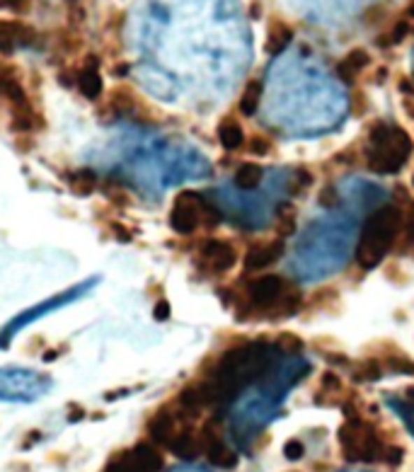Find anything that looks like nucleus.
Here are the masks:
<instances>
[{
	"instance_id": "24",
	"label": "nucleus",
	"mask_w": 414,
	"mask_h": 472,
	"mask_svg": "<svg viewBox=\"0 0 414 472\" xmlns=\"http://www.w3.org/2000/svg\"><path fill=\"white\" fill-rule=\"evenodd\" d=\"M385 366L387 369H392V371H397V373H410V376H414V361H410V359H405V356H390V359L385 361Z\"/></svg>"
},
{
	"instance_id": "29",
	"label": "nucleus",
	"mask_w": 414,
	"mask_h": 472,
	"mask_svg": "<svg viewBox=\"0 0 414 472\" xmlns=\"http://www.w3.org/2000/svg\"><path fill=\"white\" fill-rule=\"evenodd\" d=\"M250 150H252L255 155H266L271 150V143L266 136H255L252 141H250Z\"/></svg>"
},
{
	"instance_id": "2",
	"label": "nucleus",
	"mask_w": 414,
	"mask_h": 472,
	"mask_svg": "<svg viewBox=\"0 0 414 472\" xmlns=\"http://www.w3.org/2000/svg\"><path fill=\"white\" fill-rule=\"evenodd\" d=\"M412 153V138L405 129L395 124H376L369 136V148H366V160L369 167L378 175H395L402 170L407 157Z\"/></svg>"
},
{
	"instance_id": "20",
	"label": "nucleus",
	"mask_w": 414,
	"mask_h": 472,
	"mask_svg": "<svg viewBox=\"0 0 414 472\" xmlns=\"http://www.w3.org/2000/svg\"><path fill=\"white\" fill-rule=\"evenodd\" d=\"M259 182H262V167L255 165V162H245L235 172V185L240 189H255L259 187Z\"/></svg>"
},
{
	"instance_id": "8",
	"label": "nucleus",
	"mask_w": 414,
	"mask_h": 472,
	"mask_svg": "<svg viewBox=\"0 0 414 472\" xmlns=\"http://www.w3.org/2000/svg\"><path fill=\"white\" fill-rule=\"evenodd\" d=\"M291 283L279 274H264L259 279L250 281L248 286V298L255 308L259 310H274L281 301L291 293Z\"/></svg>"
},
{
	"instance_id": "34",
	"label": "nucleus",
	"mask_w": 414,
	"mask_h": 472,
	"mask_svg": "<svg viewBox=\"0 0 414 472\" xmlns=\"http://www.w3.org/2000/svg\"><path fill=\"white\" fill-rule=\"evenodd\" d=\"M412 185H414V177H412Z\"/></svg>"
},
{
	"instance_id": "31",
	"label": "nucleus",
	"mask_w": 414,
	"mask_h": 472,
	"mask_svg": "<svg viewBox=\"0 0 414 472\" xmlns=\"http://www.w3.org/2000/svg\"><path fill=\"white\" fill-rule=\"evenodd\" d=\"M339 387H342V380H339V378L334 376L332 371H327V373L322 376V390H327V392H337Z\"/></svg>"
},
{
	"instance_id": "17",
	"label": "nucleus",
	"mask_w": 414,
	"mask_h": 472,
	"mask_svg": "<svg viewBox=\"0 0 414 472\" xmlns=\"http://www.w3.org/2000/svg\"><path fill=\"white\" fill-rule=\"evenodd\" d=\"M218 141L225 150H238L240 145L245 143V131L235 119H225V122L218 126Z\"/></svg>"
},
{
	"instance_id": "32",
	"label": "nucleus",
	"mask_w": 414,
	"mask_h": 472,
	"mask_svg": "<svg viewBox=\"0 0 414 472\" xmlns=\"http://www.w3.org/2000/svg\"><path fill=\"white\" fill-rule=\"evenodd\" d=\"M153 317L155 320H167V317H170V303H167V301H158V303H155Z\"/></svg>"
},
{
	"instance_id": "11",
	"label": "nucleus",
	"mask_w": 414,
	"mask_h": 472,
	"mask_svg": "<svg viewBox=\"0 0 414 472\" xmlns=\"http://www.w3.org/2000/svg\"><path fill=\"white\" fill-rule=\"evenodd\" d=\"M36 41V31L17 20H0V54H13L15 49H27Z\"/></svg>"
},
{
	"instance_id": "9",
	"label": "nucleus",
	"mask_w": 414,
	"mask_h": 472,
	"mask_svg": "<svg viewBox=\"0 0 414 472\" xmlns=\"http://www.w3.org/2000/svg\"><path fill=\"white\" fill-rule=\"evenodd\" d=\"M199 443H201V453L206 455V460L213 468L221 470H233L238 465V455L230 445H225V441L218 434L216 422H208L199 434Z\"/></svg>"
},
{
	"instance_id": "28",
	"label": "nucleus",
	"mask_w": 414,
	"mask_h": 472,
	"mask_svg": "<svg viewBox=\"0 0 414 472\" xmlns=\"http://www.w3.org/2000/svg\"><path fill=\"white\" fill-rule=\"evenodd\" d=\"M293 228H296V218H293L291 206H286L284 213H279V233L281 235H291Z\"/></svg>"
},
{
	"instance_id": "23",
	"label": "nucleus",
	"mask_w": 414,
	"mask_h": 472,
	"mask_svg": "<svg viewBox=\"0 0 414 472\" xmlns=\"http://www.w3.org/2000/svg\"><path fill=\"white\" fill-rule=\"evenodd\" d=\"M407 31H410V24L402 20V22H397L395 27L390 29V34H385L380 39V46H392V44H400L402 39L407 36Z\"/></svg>"
},
{
	"instance_id": "21",
	"label": "nucleus",
	"mask_w": 414,
	"mask_h": 472,
	"mask_svg": "<svg viewBox=\"0 0 414 472\" xmlns=\"http://www.w3.org/2000/svg\"><path fill=\"white\" fill-rule=\"evenodd\" d=\"M259 99H262V83L259 80L248 83L243 97H240V112H243L245 117H252L257 107H259Z\"/></svg>"
},
{
	"instance_id": "6",
	"label": "nucleus",
	"mask_w": 414,
	"mask_h": 472,
	"mask_svg": "<svg viewBox=\"0 0 414 472\" xmlns=\"http://www.w3.org/2000/svg\"><path fill=\"white\" fill-rule=\"evenodd\" d=\"M204 218H208V223H216L218 216L208 201L197 192H182L177 194L175 203L170 211V225L175 233L180 235H192L199 225L204 223Z\"/></svg>"
},
{
	"instance_id": "10",
	"label": "nucleus",
	"mask_w": 414,
	"mask_h": 472,
	"mask_svg": "<svg viewBox=\"0 0 414 472\" xmlns=\"http://www.w3.org/2000/svg\"><path fill=\"white\" fill-rule=\"evenodd\" d=\"M238 264V252L228 240H206L201 245V266L211 274H225Z\"/></svg>"
},
{
	"instance_id": "14",
	"label": "nucleus",
	"mask_w": 414,
	"mask_h": 472,
	"mask_svg": "<svg viewBox=\"0 0 414 472\" xmlns=\"http://www.w3.org/2000/svg\"><path fill=\"white\" fill-rule=\"evenodd\" d=\"M284 255V243L281 240H269V243H257L245 252V269L248 271H262L274 264Z\"/></svg>"
},
{
	"instance_id": "1",
	"label": "nucleus",
	"mask_w": 414,
	"mask_h": 472,
	"mask_svg": "<svg viewBox=\"0 0 414 472\" xmlns=\"http://www.w3.org/2000/svg\"><path fill=\"white\" fill-rule=\"evenodd\" d=\"M402 216L405 213L395 206H383L369 216L356 245V262L364 269L378 266L383 257L390 252L392 243L402 235Z\"/></svg>"
},
{
	"instance_id": "3",
	"label": "nucleus",
	"mask_w": 414,
	"mask_h": 472,
	"mask_svg": "<svg viewBox=\"0 0 414 472\" xmlns=\"http://www.w3.org/2000/svg\"><path fill=\"white\" fill-rule=\"evenodd\" d=\"M339 448L347 463H380L385 455L387 443L369 422L351 417L337 431Z\"/></svg>"
},
{
	"instance_id": "27",
	"label": "nucleus",
	"mask_w": 414,
	"mask_h": 472,
	"mask_svg": "<svg viewBox=\"0 0 414 472\" xmlns=\"http://www.w3.org/2000/svg\"><path fill=\"white\" fill-rule=\"evenodd\" d=\"M284 455H286L288 460H301L303 455H306V445H303V441H298V438L286 441V445H284Z\"/></svg>"
},
{
	"instance_id": "13",
	"label": "nucleus",
	"mask_w": 414,
	"mask_h": 472,
	"mask_svg": "<svg viewBox=\"0 0 414 472\" xmlns=\"http://www.w3.org/2000/svg\"><path fill=\"white\" fill-rule=\"evenodd\" d=\"M76 85L83 97L92 99V102L102 94V73H99L97 56H87V59L83 61V66L78 68L76 73Z\"/></svg>"
},
{
	"instance_id": "7",
	"label": "nucleus",
	"mask_w": 414,
	"mask_h": 472,
	"mask_svg": "<svg viewBox=\"0 0 414 472\" xmlns=\"http://www.w3.org/2000/svg\"><path fill=\"white\" fill-rule=\"evenodd\" d=\"M160 468V450L153 443H136L134 448L114 455L104 472H158Z\"/></svg>"
},
{
	"instance_id": "15",
	"label": "nucleus",
	"mask_w": 414,
	"mask_h": 472,
	"mask_svg": "<svg viewBox=\"0 0 414 472\" xmlns=\"http://www.w3.org/2000/svg\"><path fill=\"white\" fill-rule=\"evenodd\" d=\"M167 450L182 460H194L199 453H201V443H199L197 434H194L190 427H185L172 436V441L167 443Z\"/></svg>"
},
{
	"instance_id": "12",
	"label": "nucleus",
	"mask_w": 414,
	"mask_h": 472,
	"mask_svg": "<svg viewBox=\"0 0 414 472\" xmlns=\"http://www.w3.org/2000/svg\"><path fill=\"white\" fill-rule=\"evenodd\" d=\"M180 431V417L177 412H172L170 407H162L153 417L148 419V438L153 441L155 445H165L172 441V436Z\"/></svg>"
},
{
	"instance_id": "4",
	"label": "nucleus",
	"mask_w": 414,
	"mask_h": 472,
	"mask_svg": "<svg viewBox=\"0 0 414 472\" xmlns=\"http://www.w3.org/2000/svg\"><path fill=\"white\" fill-rule=\"evenodd\" d=\"M97 281H99L97 276H95V279H85V281L76 283V286L66 288V291L56 293V296L46 298V301L36 303V306H32V308H27V310H22L20 315H15V317L10 320V322L5 324L3 329H0V349L10 346V342H13L15 334L22 332V329L27 327V324H32V322H36V320L46 317V315H51V313L61 310V308L71 306V303L80 301V298H85L87 293H90L92 288L97 286Z\"/></svg>"
},
{
	"instance_id": "22",
	"label": "nucleus",
	"mask_w": 414,
	"mask_h": 472,
	"mask_svg": "<svg viewBox=\"0 0 414 472\" xmlns=\"http://www.w3.org/2000/svg\"><path fill=\"white\" fill-rule=\"evenodd\" d=\"M354 378L356 380H376V378H380V364L378 361H364V364L356 369Z\"/></svg>"
},
{
	"instance_id": "33",
	"label": "nucleus",
	"mask_w": 414,
	"mask_h": 472,
	"mask_svg": "<svg viewBox=\"0 0 414 472\" xmlns=\"http://www.w3.org/2000/svg\"><path fill=\"white\" fill-rule=\"evenodd\" d=\"M407 400H410V405H414V387L407 390Z\"/></svg>"
},
{
	"instance_id": "16",
	"label": "nucleus",
	"mask_w": 414,
	"mask_h": 472,
	"mask_svg": "<svg viewBox=\"0 0 414 472\" xmlns=\"http://www.w3.org/2000/svg\"><path fill=\"white\" fill-rule=\"evenodd\" d=\"M369 63H371V56L366 54L364 49L349 51V54L337 63V76H339V80L347 83V85H351V83H354V78L359 76V73L364 71V68L369 66Z\"/></svg>"
},
{
	"instance_id": "30",
	"label": "nucleus",
	"mask_w": 414,
	"mask_h": 472,
	"mask_svg": "<svg viewBox=\"0 0 414 472\" xmlns=\"http://www.w3.org/2000/svg\"><path fill=\"white\" fill-rule=\"evenodd\" d=\"M279 349H284V351H298L303 346V342L298 337H293V334H284V337H279Z\"/></svg>"
},
{
	"instance_id": "19",
	"label": "nucleus",
	"mask_w": 414,
	"mask_h": 472,
	"mask_svg": "<svg viewBox=\"0 0 414 472\" xmlns=\"http://www.w3.org/2000/svg\"><path fill=\"white\" fill-rule=\"evenodd\" d=\"M293 39V31L286 27L284 22L271 24L269 36H266V54H281Z\"/></svg>"
},
{
	"instance_id": "18",
	"label": "nucleus",
	"mask_w": 414,
	"mask_h": 472,
	"mask_svg": "<svg viewBox=\"0 0 414 472\" xmlns=\"http://www.w3.org/2000/svg\"><path fill=\"white\" fill-rule=\"evenodd\" d=\"M66 180H68V187H71L78 196H90L97 187V175L90 170H73L66 175Z\"/></svg>"
},
{
	"instance_id": "26",
	"label": "nucleus",
	"mask_w": 414,
	"mask_h": 472,
	"mask_svg": "<svg viewBox=\"0 0 414 472\" xmlns=\"http://www.w3.org/2000/svg\"><path fill=\"white\" fill-rule=\"evenodd\" d=\"M402 458H405V450H402V445L387 443L385 455H383V463H387L390 468H397V465L402 463Z\"/></svg>"
},
{
	"instance_id": "25",
	"label": "nucleus",
	"mask_w": 414,
	"mask_h": 472,
	"mask_svg": "<svg viewBox=\"0 0 414 472\" xmlns=\"http://www.w3.org/2000/svg\"><path fill=\"white\" fill-rule=\"evenodd\" d=\"M402 240L407 248H414V206H410V211L402 216Z\"/></svg>"
},
{
	"instance_id": "5",
	"label": "nucleus",
	"mask_w": 414,
	"mask_h": 472,
	"mask_svg": "<svg viewBox=\"0 0 414 472\" xmlns=\"http://www.w3.org/2000/svg\"><path fill=\"white\" fill-rule=\"evenodd\" d=\"M51 387V378L46 373H34L24 369L0 371V400L5 402H32L46 395Z\"/></svg>"
}]
</instances>
